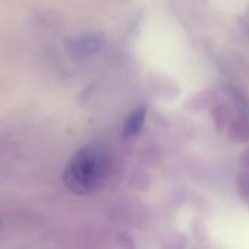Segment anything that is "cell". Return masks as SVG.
Listing matches in <instances>:
<instances>
[{
  "mask_svg": "<svg viewBox=\"0 0 249 249\" xmlns=\"http://www.w3.org/2000/svg\"><path fill=\"white\" fill-rule=\"evenodd\" d=\"M109 169L111 163L107 152L98 146H86L77 150L67 162L63 182L71 193L86 196L104 185Z\"/></svg>",
  "mask_w": 249,
  "mask_h": 249,
  "instance_id": "cell-1",
  "label": "cell"
},
{
  "mask_svg": "<svg viewBox=\"0 0 249 249\" xmlns=\"http://www.w3.org/2000/svg\"><path fill=\"white\" fill-rule=\"evenodd\" d=\"M107 42V38L102 32H86L77 36L69 38L66 42L67 51L77 58H85L99 53Z\"/></svg>",
  "mask_w": 249,
  "mask_h": 249,
  "instance_id": "cell-2",
  "label": "cell"
},
{
  "mask_svg": "<svg viewBox=\"0 0 249 249\" xmlns=\"http://www.w3.org/2000/svg\"><path fill=\"white\" fill-rule=\"evenodd\" d=\"M146 114H147V111H146L144 107L137 108V109L127 118L125 124H124V128H123V136H124V137H134V136H137V134L142 131L143 125H144Z\"/></svg>",
  "mask_w": 249,
  "mask_h": 249,
  "instance_id": "cell-3",
  "label": "cell"
},
{
  "mask_svg": "<svg viewBox=\"0 0 249 249\" xmlns=\"http://www.w3.org/2000/svg\"><path fill=\"white\" fill-rule=\"evenodd\" d=\"M213 120H214V124L217 127L219 131H223L225 125H226V121L229 118V114H228V108L225 105H217L216 108H213Z\"/></svg>",
  "mask_w": 249,
  "mask_h": 249,
  "instance_id": "cell-4",
  "label": "cell"
},
{
  "mask_svg": "<svg viewBox=\"0 0 249 249\" xmlns=\"http://www.w3.org/2000/svg\"><path fill=\"white\" fill-rule=\"evenodd\" d=\"M238 188L242 197H249V172H242L238 177Z\"/></svg>",
  "mask_w": 249,
  "mask_h": 249,
  "instance_id": "cell-5",
  "label": "cell"
},
{
  "mask_svg": "<svg viewBox=\"0 0 249 249\" xmlns=\"http://www.w3.org/2000/svg\"><path fill=\"white\" fill-rule=\"evenodd\" d=\"M242 166L249 169V149L242 155Z\"/></svg>",
  "mask_w": 249,
  "mask_h": 249,
  "instance_id": "cell-6",
  "label": "cell"
},
{
  "mask_svg": "<svg viewBox=\"0 0 249 249\" xmlns=\"http://www.w3.org/2000/svg\"><path fill=\"white\" fill-rule=\"evenodd\" d=\"M1 231H3V223H1V220H0V233H1Z\"/></svg>",
  "mask_w": 249,
  "mask_h": 249,
  "instance_id": "cell-7",
  "label": "cell"
}]
</instances>
